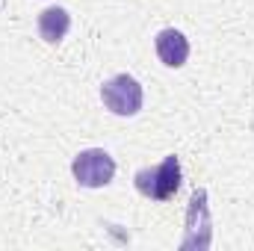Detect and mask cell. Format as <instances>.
Wrapping results in <instances>:
<instances>
[{
  "instance_id": "obj_1",
  "label": "cell",
  "mask_w": 254,
  "mask_h": 251,
  "mask_svg": "<svg viewBox=\"0 0 254 251\" xmlns=\"http://www.w3.org/2000/svg\"><path fill=\"white\" fill-rule=\"evenodd\" d=\"M181 181H184V172H181V160L175 154L163 157L157 166H145L133 175V184H136V192L148 201H169L175 198V192L181 189Z\"/></svg>"
},
{
  "instance_id": "obj_2",
  "label": "cell",
  "mask_w": 254,
  "mask_h": 251,
  "mask_svg": "<svg viewBox=\"0 0 254 251\" xmlns=\"http://www.w3.org/2000/svg\"><path fill=\"white\" fill-rule=\"evenodd\" d=\"M101 101L113 116L133 119V116H139V110L145 104V92L133 74H116L113 80H107L101 86Z\"/></svg>"
},
{
  "instance_id": "obj_3",
  "label": "cell",
  "mask_w": 254,
  "mask_h": 251,
  "mask_svg": "<svg viewBox=\"0 0 254 251\" xmlns=\"http://www.w3.org/2000/svg\"><path fill=\"white\" fill-rule=\"evenodd\" d=\"M71 175L80 187L101 189L116 178V160L104 148H86L71 160Z\"/></svg>"
},
{
  "instance_id": "obj_4",
  "label": "cell",
  "mask_w": 254,
  "mask_h": 251,
  "mask_svg": "<svg viewBox=\"0 0 254 251\" xmlns=\"http://www.w3.org/2000/svg\"><path fill=\"white\" fill-rule=\"evenodd\" d=\"M213 222H210V207H207V189H195L187 210V237L181 243V251L190 249H210L213 240Z\"/></svg>"
},
{
  "instance_id": "obj_5",
  "label": "cell",
  "mask_w": 254,
  "mask_h": 251,
  "mask_svg": "<svg viewBox=\"0 0 254 251\" xmlns=\"http://www.w3.org/2000/svg\"><path fill=\"white\" fill-rule=\"evenodd\" d=\"M154 51H157L160 63L166 65V68H184L187 60H190V42H187V36H184L181 30H175V27H166V30L157 33Z\"/></svg>"
},
{
  "instance_id": "obj_6",
  "label": "cell",
  "mask_w": 254,
  "mask_h": 251,
  "mask_svg": "<svg viewBox=\"0 0 254 251\" xmlns=\"http://www.w3.org/2000/svg\"><path fill=\"white\" fill-rule=\"evenodd\" d=\"M36 30H39V36H42V42L60 45L65 36H68V30H71V12L63 9V6H48L45 12H39Z\"/></svg>"
}]
</instances>
